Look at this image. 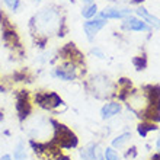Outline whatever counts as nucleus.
<instances>
[{
    "label": "nucleus",
    "mask_w": 160,
    "mask_h": 160,
    "mask_svg": "<svg viewBox=\"0 0 160 160\" xmlns=\"http://www.w3.org/2000/svg\"><path fill=\"white\" fill-rule=\"evenodd\" d=\"M31 26L34 28V32L38 38L47 39L54 35H64V21L61 12L54 8H44L38 13H35L31 19Z\"/></svg>",
    "instance_id": "obj_1"
},
{
    "label": "nucleus",
    "mask_w": 160,
    "mask_h": 160,
    "mask_svg": "<svg viewBox=\"0 0 160 160\" xmlns=\"http://www.w3.org/2000/svg\"><path fill=\"white\" fill-rule=\"evenodd\" d=\"M57 124L58 122H55L51 118H45V117H41V115H34L26 121L28 134L32 140H37V143H41L42 140L48 138V137H51V140H52Z\"/></svg>",
    "instance_id": "obj_2"
},
{
    "label": "nucleus",
    "mask_w": 160,
    "mask_h": 160,
    "mask_svg": "<svg viewBox=\"0 0 160 160\" xmlns=\"http://www.w3.org/2000/svg\"><path fill=\"white\" fill-rule=\"evenodd\" d=\"M79 66L73 61H68V60H63L58 66H55L51 72V76L57 80H61V82H73L76 80L79 76Z\"/></svg>",
    "instance_id": "obj_3"
},
{
    "label": "nucleus",
    "mask_w": 160,
    "mask_h": 160,
    "mask_svg": "<svg viewBox=\"0 0 160 160\" xmlns=\"http://www.w3.org/2000/svg\"><path fill=\"white\" fill-rule=\"evenodd\" d=\"M90 90L96 98H106L109 96L112 90H114V84L109 80V77L105 74H95L92 76L90 82Z\"/></svg>",
    "instance_id": "obj_4"
},
{
    "label": "nucleus",
    "mask_w": 160,
    "mask_h": 160,
    "mask_svg": "<svg viewBox=\"0 0 160 160\" xmlns=\"http://www.w3.org/2000/svg\"><path fill=\"white\" fill-rule=\"evenodd\" d=\"M35 103L47 111H58L63 105V99L55 92H39L35 95Z\"/></svg>",
    "instance_id": "obj_5"
},
{
    "label": "nucleus",
    "mask_w": 160,
    "mask_h": 160,
    "mask_svg": "<svg viewBox=\"0 0 160 160\" xmlns=\"http://www.w3.org/2000/svg\"><path fill=\"white\" fill-rule=\"evenodd\" d=\"M127 102H128V106L131 109L138 112L140 115H143V112L150 105V99H148L147 92H143V90L130 92V95L127 96Z\"/></svg>",
    "instance_id": "obj_6"
},
{
    "label": "nucleus",
    "mask_w": 160,
    "mask_h": 160,
    "mask_svg": "<svg viewBox=\"0 0 160 160\" xmlns=\"http://www.w3.org/2000/svg\"><path fill=\"white\" fill-rule=\"evenodd\" d=\"M105 26H106V19H103V18H93V19H88L86 22H83V31L88 41L92 42L98 32L102 28H105Z\"/></svg>",
    "instance_id": "obj_7"
},
{
    "label": "nucleus",
    "mask_w": 160,
    "mask_h": 160,
    "mask_svg": "<svg viewBox=\"0 0 160 160\" xmlns=\"http://www.w3.org/2000/svg\"><path fill=\"white\" fill-rule=\"evenodd\" d=\"M132 10L128 8H105L99 13V18L103 19H125L127 16H131Z\"/></svg>",
    "instance_id": "obj_8"
},
{
    "label": "nucleus",
    "mask_w": 160,
    "mask_h": 160,
    "mask_svg": "<svg viewBox=\"0 0 160 160\" xmlns=\"http://www.w3.org/2000/svg\"><path fill=\"white\" fill-rule=\"evenodd\" d=\"M122 28L130 32H144V31H150V26L140 18L135 16H127L122 22Z\"/></svg>",
    "instance_id": "obj_9"
},
{
    "label": "nucleus",
    "mask_w": 160,
    "mask_h": 160,
    "mask_svg": "<svg viewBox=\"0 0 160 160\" xmlns=\"http://www.w3.org/2000/svg\"><path fill=\"white\" fill-rule=\"evenodd\" d=\"M79 156L80 160H99L103 154L99 152V144L98 143H89L79 150Z\"/></svg>",
    "instance_id": "obj_10"
},
{
    "label": "nucleus",
    "mask_w": 160,
    "mask_h": 160,
    "mask_svg": "<svg viewBox=\"0 0 160 160\" xmlns=\"http://www.w3.org/2000/svg\"><path fill=\"white\" fill-rule=\"evenodd\" d=\"M135 15L140 16V19L146 22L150 28L160 29V19L157 16H154V15H152L146 8H138L137 10H135Z\"/></svg>",
    "instance_id": "obj_11"
},
{
    "label": "nucleus",
    "mask_w": 160,
    "mask_h": 160,
    "mask_svg": "<svg viewBox=\"0 0 160 160\" xmlns=\"http://www.w3.org/2000/svg\"><path fill=\"white\" fill-rule=\"evenodd\" d=\"M121 112V103L118 102H108L102 106L101 109V117L102 119H111L114 118L115 115H118Z\"/></svg>",
    "instance_id": "obj_12"
},
{
    "label": "nucleus",
    "mask_w": 160,
    "mask_h": 160,
    "mask_svg": "<svg viewBox=\"0 0 160 160\" xmlns=\"http://www.w3.org/2000/svg\"><path fill=\"white\" fill-rule=\"evenodd\" d=\"M12 159L13 160H28V147H26V143L23 140H19L18 144L15 146Z\"/></svg>",
    "instance_id": "obj_13"
},
{
    "label": "nucleus",
    "mask_w": 160,
    "mask_h": 160,
    "mask_svg": "<svg viewBox=\"0 0 160 160\" xmlns=\"http://www.w3.org/2000/svg\"><path fill=\"white\" fill-rule=\"evenodd\" d=\"M131 140V132H122L112 140V148H122Z\"/></svg>",
    "instance_id": "obj_14"
},
{
    "label": "nucleus",
    "mask_w": 160,
    "mask_h": 160,
    "mask_svg": "<svg viewBox=\"0 0 160 160\" xmlns=\"http://www.w3.org/2000/svg\"><path fill=\"white\" fill-rule=\"evenodd\" d=\"M96 15H98L96 3H92V4H89V6H84V8L82 9V16H83L84 19H93Z\"/></svg>",
    "instance_id": "obj_15"
},
{
    "label": "nucleus",
    "mask_w": 160,
    "mask_h": 160,
    "mask_svg": "<svg viewBox=\"0 0 160 160\" xmlns=\"http://www.w3.org/2000/svg\"><path fill=\"white\" fill-rule=\"evenodd\" d=\"M156 130V125L154 124H140L137 127V131H138V134L141 137H146V135L150 132V131H154Z\"/></svg>",
    "instance_id": "obj_16"
},
{
    "label": "nucleus",
    "mask_w": 160,
    "mask_h": 160,
    "mask_svg": "<svg viewBox=\"0 0 160 160\" xmlns=\"http://www.w3.org/2000/svg\"><path fill=\"white\" fill-rule=\"evenodd\" d=\"M103 159L105 160H121L119 159V154L112 147H108L103 150Z\"/></svg>",
    "instance_id": "obj_17"
},
{
    "label": "nucleus",
    "mask_w": 160,
    "mask_h": 160,
    "mask_svg": "<svg viewBox=\"0 0 160 160\" xmlns=\"http://www.w3.org/2000/svg\"><path fill=\"white\" fill-rule=\"evenodd\" d=\"M132 63H134V66H135L137 70H144V68L147 67V58H146L144 55L135 57V58L132 60Z\"/></svg>",
    "instance_id": "obj_18"
},
{
    "label": "nucleus",
    "mask_w": 160,
    "mask_h": 160,
    "mask_svg": "<svg viewBox=\"0 0 160 160\" xmlns=\"http://www.w3.org/2000/svg\"><path fill=\"white\" fill-rule=\"evenodd\" d=\"M3 3L8 6L12 12H18L21 8V0H3Z\"/></svg>",
    "instance_id": "obj_19"
},
{
    "label": "nucleus",
    "mask_w": 160,
    "mask_h": 160,
    "mask_svg": "<svg viewBox=\"0 0 160 160\" xmlns=\"http://www.w3.org/2000/svg\"><path fill=\"white\" fill-rule=\"evenodd\" d=\"M90 54L95 55V57L99 60H106V54L99 48V47H93L92 50H90Z\"/></svg>",
    "instance_id": "obj_20"
},
{
    "label": "nucleus",
    "mask_w": 160,
    "mask_h": 160,
    "mask_svg": "<svg viewBox=\"0 0 160 160\" xmlns=\"http://www.w3.org/2000/svg\"><path fill=\"white\" fill-rule=\"evenodd\" d=\"M0 160H13V159H12V154L6 153V154H3V156H0Z\"/></svg>",
    "instance_id": "obj_21"
},
{
    "label": "nucleus",
    "mask_w": 160,
    "mask_h": 160,
    "mask_svg": "<svg viewBox=\"0 0 160 160\" xmlns=\"http://www.w3.org/2000/svg\"><path fill=\"white\" fill-rule=\"evenodd\" d=\"M82 2H83L84 6H89V4H92L93 2H95V0H82Z\"/></svg>",
    "instance_id": "obj_22"
},
{
    "label": "nucleus",
    "mask_w": 160,
    "mask_h": 160,
    "mask_svg": "<svg viewBox=\"0 0 160 160\" xmlns=\"http://www.w3.org/2000/svg\"><path fill=\"white\" fill-rule=\"evenodd\" d=\"M57 160H70V159H68L67 156H63V154H61V153H60V156L57 157Z\"/></svg>",
    "instance_id": "obj_23"
},
{
    "label": "nucleus",
    "mask_w": 160,
    "mask_h": 160,
    "mask_svg": "<svg viewBox=\"0 0 160 160\" xmlns=\"http://www.w3.org/2000/svg\"><path fill=\"white\" fill-rule=\"evenodd\" d=\"M156 148L159 150V153H160V135H159V138H157V141H156Z\"/></svg>",
    "instance_id": "obj_24"
},
{
    "label": "nucleus",
    "mask_w": 160,
    "mask_h": 160,
    "mask_svg": "<svg viewBox=\"0 0 160 160\" xmlns=\"http://www.w3.org/2000/svg\"><path fill=\"white\" fill-rule=\"evenodd\" d=\"M132 3H141V2H144V0H131Z\"/></svg>",
    "instance_id": "obj_25"
},
{
    "label": "nucleus",
    "mask_w": 160,
    "mask_h": 160,
    "mask_svg": "<svg viewBox=\"0 0 160 160\" xmlns=\"http://www.w3.org/2000/svg\"><path fill=\"white\" fill-rule=\"evenodd\" d=\"M115 2H127V0H115Z\"/></svg>",
    "instance_id": "obj_26"
},
{
    "label": "nucleus",
    "mask_w": 160,
    "mask_h": 160,
    "mask_svg": "<svg viewBox=\"0 0 160 160\" xmlns=\"http://www.w3.org/2000/svg\"><path fill=\"white\" fill-rule=\"evenodd\" d=\"M35 2H41V0H35Z\"/></svg>",
    "instance_id": "obj_27"
}]
</instances>
